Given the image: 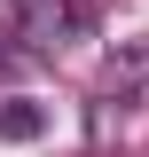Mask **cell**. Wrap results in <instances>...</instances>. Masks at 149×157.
Returning <instances> with one entry per match:
<instances>
[{
    "mask_svg": "<svg viewBox=\"0 0 149 157\" xmlns=\"http://www.w3.org/2000/svg\"><path fill=\"white\" fill-rule=\"evenodd\" d=\"M8 39H24L32 55H63L71 39H86V8L78 0H16Z\"/></svg>",
    "mask_w": 149,
    "mask_h": 157,
    "instance_id": "6da1fadb",
    "label": "cell"
},
{
    "mask_svg": "<svg viewBox=\"0 0 149 157\" xmlns=\"http://www.w3.org/2000/svg\"><path fill=\"white\" fill-rule=\"evenodd\" d=\"M47 134V110H39L32 94H8L0 102V141H39Z\"/></svg>",
    "mask_w": 149,
    "mask_h": 157,
    "instance_id": "7a4b0ae2",
    "label": "cell"
},
{
    "mask_svg": "<svg viewBox=\"0 0 149 157\" xmlns=\"http://www.w3.org/2000/svg\"><path fill=\"white\" fill-rule=\"evenodd\" d=\"M110 94H149V39L110 55Z\"/></svg>",
    "mask_w": 149,
    "mask_h": 157,
    "instance_id": "3957f363",
    "label": "cell"
},
{
    "mask_svg": "<svg viewBox=\"0 0 149 157\" xmlns=\"http://www.w3.org/2000/svg\"><path fill=\"white\" fill-rule=\"evenodd\" d=\"M0 55H8V24H0Z\"/></svg>",
    "mask_w": 149,
    "mask_h": 157,
    "instance_id": "277c9868",
    "label": "cell"
}]
</instances>
